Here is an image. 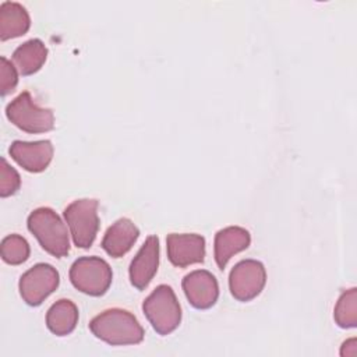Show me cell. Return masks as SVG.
Returning a JSON list of instances; mask_svg holds the SVG:
<instances>
[{
	"mask_svg": "<svg viewBox=\"0 0 357 357\" xmlns=\"http://www.w3.org/2000/svg\"><path fill=\"white\" fill-rule=\"evenodd\" d=\"M89 329L95 337L112 344H138L144 340V328L138 319L127 310L110 308L93 317Z\"/></svg>",
	"mask_w": 357,
	"mask_h": 357,
	"instance_id": "6da1fadb",
	"label": "cell"
},
{
	"mask_svg": "<svg viewBox=\"0 0 357 357\" xmlns=\"http://www.w3.org/2000/svg\"><path fill=\"white\" fill-rule=\"evenodd\" d=\"M26 225L46 252L56 258L68 254L70 238L67 226L52 208L40 206L33 209L28 216Z\"/></svg>",
	"mask_w": 357,
	"mask_h": 357,
	"instance_id": "7a4b0ae2",
	"label": "cell"
},
{
	"mask_svg": "<svg viewBox=\"0 0 357 357\" xmlns=\"http://www.w3.org/2000/svg\"><path fill=\"white\" fill-rule=\"evenodd\" d=\"M142 311L159 335H169L181 322V307L173 289L159 284L142 303Z\"/></svg>",
	"mask_w": 357,
	"mask_h": 357,
	"instance_id": "3957f363",
	"label": "cell"
},
{
	"mask_svg": "<svg viewBox=\"0 0 357 357\" xmlns=\"http://www.w3.org/2000/svg\"><path fill=\"white\" fill-rule=\"evenodd\" d=\"M7 119L20 130L40 134L53 130L54 114L52 109L38 106L29 92H22L6 107Z\"/></svg>",
	"mask_w": 357,
	"mask_h": 357,
	"instance_id": "277c9868",
	"label": "cell"
},
{
	"mask_svg": "<svg viewBox=\"0 0 357 357\" xmlns=\"http://www.w3.org/2000/svg\"><path fill=\"white\" fill-rule=\"evenodd\" d=\"M113 273L110 265L99 257H81L70 268L73 286L89 296H102L112 284Z\"/></svg>",
	"mask_w": 357,
	"mask_h": 357,
	"instance_id": "5b68a950",
	"label": "cell"
},
{
	"mask_svg": "<svg viewBox=\"0 0 357 357\" xmlns=\"http://www.w3.org/2000/svg\"><path fill=\"white\" fill-rule=\"evenodd\" d=\"M64 219L70 227L73 241L79 248H89L98 234V201L92 198L75 199L64 209Z\"/></svg>",
	"mask_w": 357,
	"mask_h": 357,
	"instance_id": "8992f818",
	"label": "cell"
},
{
	"mask_svg": "<svg viewBox=\"0 0 357 357\" xmlns=\"http://www.w3.org/2000/svg\"><path fill=\"white\" fill-rule=\"evenodd\" d=\"M60 283V275L50 264H36L20 278L18 289L22 300L32 307L40 305Z\"/></svg>",
	"mask_w": 357,
	"mask_h": 357,
	"instance_id": "52a82bcc",
	"label": "cell"
},
{
	"mask_svg": "<svg viewBox=\"0 0 357 357\" xmlns=\"http://www.w3.org/2000/svg\"><path fill=\"white\" fill-rule=\"evenodd\" d=\"M266 283V271L257 259H243L237 262L229 275V289L238 301L255 298Z\"/></svg>",
	"mask_w": 357,
	"mask_h": 357,
	"instance_id": "ba28073f",
	"label": "cell"
},
{
	"mask_svg": "<svg viewBox=\"0 0 357 357\" xmlns=\"http://www.w3.org/2000/svg\"><path fill=\"white\" fill-rule=\"evenodd\" d=\"M169 261L178 268L199 264L205 258V238L195 233H170L166 238Z\"/></svg>",
	"mask_w": 357,
	"mask_h": 357,
	"instance_id": "9c48e42d",
	"label": "cell"
},
{
	"mask_svg": "<svg viewBox=\"0 0 357 357\" xmlns=\"http://www.w3.org/2000/svg\"><path fill=\"white\" fill-rule=\"evenodd\" d=\"M183 290L188 303L198 310L211 308L219 297V284L216 278L205 269L190 272L183 279Z\"/></svg>",
	"mask_w": 357,
	"mask_h": 357,
	"instance_id": "30bf717a",
	"label": "cell"
},
{
	"mask_svg": "<svg viewBox=\"0 0 357 357\" xmlns=\"http://www.w3.org/2000/svg\"><path fill=\"white\" fill-rule=\"evenodd\" d=\"M8 153L26 172L40 173L52 162L53 145L49 139L35 142L14 141L8 149Z\"/></svg>",
	"mask_w": 357,
	"mask_h": 357,
	"instance_id": "8fae6325",
	"label": "cell"
},
{
	"mask_svg": "<svg viewBox=\"0 0 357 357\" xmlns=\"http://www.w3.org/2000/svg\"><path fill=\"white\" fill-rule=\"evenodd\" d=\"M158 266L159 238L158 236H149L130 264L128 273L131 284L139 290L145 289L156 275Z\"/></svg>",
	"mask_w": 357,
	"mask_h": 357,
	"instance_id": "7c38bea8",
	"label": "cell"
},
{
	"mask_svg": "<svg viewBox=\"0 0 357 357\" xmlns=\"http://www.w3.org/2000/svg\"><path fill=\"white\" fill-rule=\"evenodd\" d=\"M139 237V230L128 218L116 220L102 238V248L113 258H120L127 254Z\"/></svg>",
	"mask_w": 357,
	"mask_h": 357,
	"instance_id": "4fadbf2b",
	"label": "cell"
},
{
	"mask_svg": "<svg viewBox=\"0 0 357 357\" xmlns=\"http://www.w3.org/2000/svg\"><path fill=\"white\" fill-rule=\"evenodd\" d=\"M251 243L250 231L240 226H229L222 230H219L215 236V247H213V255L215 261L219 266V269H225L230 258L243 251L247 250Z\"/></svg>",
	"mask_w": 357,
	"mask_h": 357,
	"instance_id": "5bb4252c",
	"label": "cell"
},
{
	"mask_svg": "<svg viewBox=\"0 0 357 357\" xmlns=\"http://www.w3.org/2000/svg\"><path fill=\"white\" fill-rule=\"evenodd\" d=\"M31 26V18L26 8L15 1H3L0 4V39L7 40L22 36Z\"/></svg>",
	"mask_w": 357,
	"mask_h": 357,
	"instance_id": "9a60e30c",
	"label": "cell"
},
{
	"mask_svg": "<svg viewBox=\"0 0 357 357\" xmlns=\"http://www.w3.org/2000/svg\"><path fill=\"white\" fill-rule=\"evenodd\" d=\"M78 324V308L67 298H60L47 310L46 326L56 336L70 335Z\"/></svg>",
	"mask_w": 357,
	"mask_h": 357,
	"instance_id": "2e32d148",
	"label": "cell"
},
{
	"mask_svg": "<svg viewBox=\"0 0 357 357\" xmlns=\"http://www.w3.org/2000/svg\"><path fill=\"white\" fill-rule=\"evenodd\" d=\"M47 59V47L40 39H29L13 53V61L21 75H31L40 70Z\"/></svg>",
	"mask_w": 357,
	"mask_h": 357,
	"instance_id": "e0dca14e",
	"label": "cell"
},
{
	"mask_svg": "<svg viewBox=\"0 0 357 357\" xmlns=\"http://www.w3.org/2000/svg\"><path fill=\"white\" fill-rule=\"evenodd\" d=\"M335 322L344 329L356 328L357 325V289L344 290L333 310Z\"/></svg>",
	"mask_w": 357,
	"mask_h": 357,
	"instance_id": "ac0fdd59",
	"label": "cell"
},
{
	"mask_svg": "<svg viewBox=\"0 0 357 357\" xmlns=\"http://www.w3.org/2000/svg\"><path fill=\"white\" fill-rule=\"evenodd\" d=\"M28 241L20 234H8L1 240V258L10 265H20L29 257Z\"/></svg>",
	"mask_w": 357,
	"mask_h": 357,
	"instance_id": "d6986e66",
	"label": "cell"
},
{
	"mask_svg": "<svg viewBox=\"0 0 357 357\" xmlns=\"http://www.w3.org/2000/svg\"><path fill=\"white\" fill-rule=\"evenodd\" d=\"M21 177L18 172L8 165V162L1 158L0 166V197L6 198L15 194L20 190Z\"/></svg>",
	"mask_w": 357,
	"mask_h": 357,
	"instance_id": "ffe728a7",
	"label": "cell"
},
{
	"mask_svg": "<svg viewBox=\"0 0 357 357\" xmlns=\"http://www.w3.org/2000/svg\"><path fill=\"white\" fill-rule=\"evenodd\" d=\"M18 84V73L15 66L6 57H0V89L1 95L11 93Z\"/></svg>",
	"mask_w": 357,
	"mask_h": 357,
	"instance_id": "44dd1931",
	"label": "cell"
},
{
	"mask_svg": "<svg viewBox=\"0 0 357 357\" xmlns=\"http://www.w3.org/2000/svg\"><path fill=\"white\" fill-rule=\"evenodd\" d=\"M343 344L347 346V350H346V349H344V350H340V356H343V357H344V356L354 357V356L357 354V347H356V339H354V337L346 340Z\"/></svg>",
	"mask_w": 357,
	"mask_h": 357,
	"instance_id": "7402d4cb",
	"label": "cell"
}]
</instances>
